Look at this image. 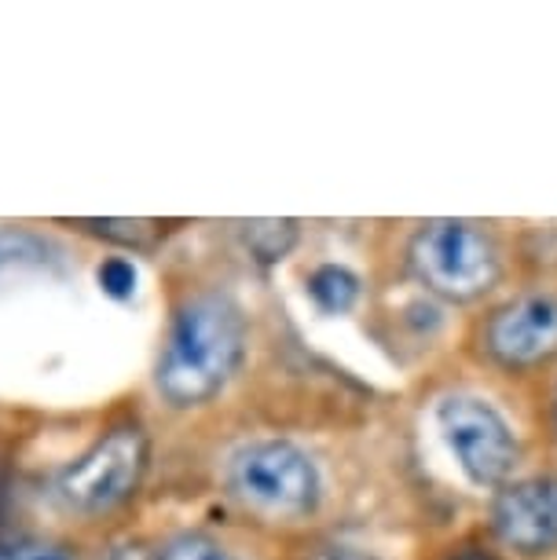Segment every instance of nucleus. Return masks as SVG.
I'll return each mask as SVG.
<instances>
[{
	"label": "nucleus",
	"instance_id": "nucleus-6",
	"mask_svg": "<svg viewBox=\"0 0 557 560\" xmlns=\"http://www.w3.org/2000/svg\"><path fill=\"white\" fill-rule=\"evenodd\" d=\"M485 352L507 370H529L557 359V293L529 290L499 304L485 323Z\"/></svg>",
	"mask_w": 557,
	"mask_h": 560
},
{
	"label": "nucleus",
	"instance_id": "nucleus-17",
	"mask_svg": "<svg viewBox=\"0 0 557 560\" xmlns=\"http://www.w3.org/2000/svg\"><path fill=\"white\" fill-rule=\"evenodd\" d=\"M554 429H557V399H554Z\"/></svg>",
	"mask_w": 557,
	"mask_h": 560
},
{
	"label": "nucleus",
	"instance_id": "nucleus-7",
	"mask_svg": "<svg viewBox=\"0 0 557 560\" xmlns=\"http://www.w3.org/2000/svg\"><path fill=\"white\" fill-rule=\"evenodd\" d=\"M496 535L524 557L557 549V477H532L507 488L491 505Z\"/></svg>",
	"mask_w": 557,
	"mask_h": 560
},
{
	"label": "nucleus",
	"instance_id": "nucleus-5",
	"mask_svg": "<svg viewBox=\"0 0 557 560\" xmlns=\"http://www.w3.org/2000/svg\"><path fill=\"white\" fill-rule=\"evenodd\" d=\"M437 425L444 432L451 454L459 458L462 472L477 488H499L518 465V443H513L507 421L496 407L473 396H448L437 407Z\"/></svg>",
	"mask_w": 557,
	"mask_h": 560
},
{
	"label": "nucleus",
	"instance_id": "nucleus-11",
	"mask_svg": "<svg viewBox=\"0 0 557 560\" xmlns=\"http://www.w3.org/2000/svg\"><path fill=\"white\" fill-rule=\"evenodd\" d=\"M158 560H239V557L228 553L217 538L187 532V535L170 538V542L162 546V553H158Z\"/></svg>",
	"mask_w": 557,
	"mask_h": 560
},
{
	"label": "nucleus",
	"instance_id": "nucleus-8",
	"mask_svg": "<svg viewBox=\"0 0 557 560\" xmlns=\"http://www.w3.org/2000/svg\"><path fill=\"white\" fill-rule=\"evenodd\" d=\"M309 293L312 301L320 304L323 312L341 315L349 312L356 298H360V279L349 268H338V264H323L309 275Z\"/></svg>",
	"mask_w": 557,
	"mask_h": 560
},
{
	"label": "nucleus",
	"instance_id": "nucleus-3",
	"mask_svg": "<svg viewBox=\"0 0 557 560\" xmlns=\"http://www.w3.org/2000/svg\"><path fill=\"white\" fill-rule=\"evenodd\" d=\"M147 469V440L136 425H118L67 465L59 494L78 513H107L136 491Z\"/></svg>",
	"mask_w": 557,
	"mask_h": 560
},
{
	"label": "nucleus",
	"instance_id": "nucleus-2",
	"mask_svg": "<svg viewBox=\"0 0 557 560\" xmlns=\"http://www.w3.org/2000/svg\"><path fill=\"white\" fill-rule=\"evenodd\" d=\"M415 279L444 301H477L499 282V246L469 220H429L407 249Z\"/></svg>",
	"mask_w": 557,
	"mask_h": 560
},
{
	"label": "nucleus",
	"instance_id": "nucleus-1",
	"mask_svg": "<svg viewBox=\"0 0 557 560\" xmlns=\"http://www.w3.org/2000/svg\"><path fill=\"white\" fill-rule=\"evenodd\" d=\"M246 352L243 308L228 293H198L176 312L158 359V393L173 407L213 399L235 374Z\"/></svg>",
	"mask_w": 557,
	"mask_h": 560
},
{
	"label": "nucleus",
	"instance_id": "nucleus-4",
	"mask_svg": "<svg viewBox=\"0 0 557 560\" xmlns=\"http://www.w3.org/2000/svg\"><path fill=\"white\" fill-rule=\"evenodd\" d=\"M231 483L246 502L271 513L301 516L320 499V472L301 447L287 440L250 443L231 462Z\"/></svg>",
	"mask_w": 557,
	"mask_h": 560
},
{
	"label": "nucleus",
	"instance_id": "nucleus-10",
	"mask_svg": "<svg viewBox=\"0 0 557 560\" xmlns=\"http://www.w3.org/2000/svg\"><path fill=\"white\" fill-rule=\"evenodd\" d=\"M81 228L107 242H118V246H151L162 231L158 220H81Z\"/></svg>",
	"mask_w": 557,
	"mask_h": 560
},
{
	"label": "nucleus",
	"instance_id": "nucleus-16",
	"mask_svg": "<svg viewBox=\"0 0 557 560\" xmlns=\"http://www.w3.org/2000/svg\"><path fill=\"white\" fill-rule=\"evenodd\" d=\"M323 560H371V557H360V553H349V549H334V553H327Z\"/></svg>",
	"mask_w": 557,
	"mask_h": 560
},
{
	"label": "nucleus",
	"instance_id": "nucleus-13",
	"mask_svg": "<svg viewBox=\"0 0 557 560\" xmlns=\"http://www.w3.org/2000/svg\"><path fill=\"white\" fill-rule=\"evenodd\" d=\"M96 279H100L103 293L114 298V301H129L132 293H136V268H132V260H125V257L103 260L100 271H96Z\"/></svg>",
	"mask_w": 557,
	"mask_h": 560
},
{
	"label": "nucleus",
	"instance_id": "nucleus-9",
	"mask_svg": "<svg viewBox=\"0 0 557 560\" xmlns=\"http://www.w3.org/2000/svg\"><path fill=\"white\" fill-rule=\"evenodd\" d=\"M246 231V246L254 253L257 260H279L282 253L293 246V238H298V224L293 220H254V224H243Z\"/></svg>",
	"mask_w": 557,
	"mask_h": 560
},
{
	"label": "nucleus",
	"instance_id": "nucleus-12",
	"mask_svg": "<svg viewBox=\"0 0 557 560\" xmlns=\"http://www.w3.org/2000/svg\"><path fill=\"white\" fill-rule=\"evenodd\" d=\"M48 246L26 231H0V271L19 268V264H40Z\"/></svg>",
	"mask_w": 557,
	"mask_h": 560
},
{
	"label": "nucleus",
	"instance_id": "nucleus-14",
	"mask_svg": "<svg viewBox=\"0 0 557 560\" xmlns=\"http://www.w3.org/2000/svg\"><path fill=\"white\" fill-rule=\"evenodd\" d=\"M0 560H73L62 546L48 542H15V546H0Z\"/></svg>",
	"mask_w": 557,
	"mask_h": 560
},
{
	"label": "nucleus",
	"instance_id": "nucleus-15",
	"mask_svg": "<svg viewBox=\"0 0 557 560\" xmlns=\"http://www.w3.org/2000/svg\"><path fill=\"white\" fill-rule=\"evenodd\" d=\"M448 560H499V557L485 546H459Z\"/></svg>",
	"mask_w": 557,
	"mask_h": 560
}]
</instances>
